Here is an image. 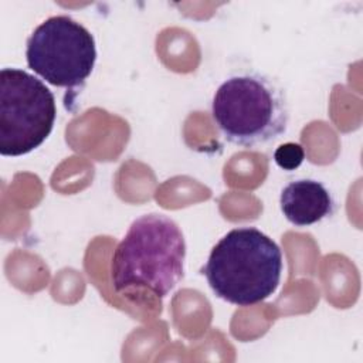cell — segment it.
Here are the masks:
<instances>
[{
	"label": "cell",
	"instance_id": "5",
	"mask_svg": "<svg viewBox=\"0 0 363 363\" xmlns=\"http://www.w3.org/2000/svg\"><path fill=\"white\" fill-rule=\"evenodd\" d=\"M26 60L48 84L71 91L82 88L96 61L95 38L69 16H52L27 38Z\"/></svg>",
	"mask_w": 363,
	"mask_h": 363
},
{
	"label": "cell",
	"instance_id": "1",
	"mask_svg": "<svg viewBox=\"0 0 363 363\" xmlns=\"http://www.w3.org/2000/svg\"><path fill=\"white\" fill-rule=\"evenodd\" d=\"M184 258V237L172 218L157 213L140 216L113 251V288H145L164 298L183 279Z\"/></svg>",
	"mask_w": 363,
	"mask_h": 363
},
{
	"label": "cell",
	"instance_id": "3",
	"mask_svg": "<svg viewBox=\"0 0 363 363\" xmlns=\"http://www.w3.org/2000/svg\"><path fill=\"white\" fill-rule=\"evenodd\" d=\"M211 115L225 140L245 149L279 138L289 119L282 89L267 75L252 71L234 74L217 88Z\"/></svg>",
	"mask_w": 363,
	"mask_h": 363
},
{
	"label": "cell",
	"instance_id": "7",
	"mask_svg": "<svg viewBox=\"0 0 363 363\" xmlns=\"http://www.w3.org/2000/svg\"><path fill=\"white\" fill-rule=\"evenodd\" d=\"M274 159L281 169L291 172L302 164L305 159V152L299 143L288 142L275 149Z\"/></svg>",
	"mask_w": 363,
	"mask_h": 363
},
{
	"label": "cell",
	"instance_id": "2",
	"mask_svg": "<svg viewBox=\"0 0 363 363\" xmlns=\"http://www.w3.org/2000/svg\"><path fill=\"white\" fill-rule=\"evenodd\" d=\"M201 274L216 296L250 306L277 291L282 252L272 238L255 227L233 228L213 247Z\"/></svg>",
	"mask_w": 363,
	"mask_h": 363
},
{
	"label": "cell",
	"instance_id": "4",
	"mask_svg": "<svg viewBox=\"0 0 363 363\" xmlns=\"http://www.w3.org/2000/svg\"><path fill=\"white\" fill-rule=\"evenodd\" d=\"M57 118L54 94L20 68L0 71V153L21 156L38 147Z\"/></svg>",
	"mask_w": 363,
	"mask_h": 363
},
{
	"label": "cell",
	"instance_id": "6",
	"mask_svg": "<svg viewBox=\"0 0 363 363\" xmlns=\"http://www.w3.org/2000/svg\"><path fill=\"white\" fill-rule=\"evenodd\" d=\"M281 211L285 218L298 227H306L330 217L336 203L329 189L315 179L289 182L279 196Z\"/></svg>",
	"mask_w": 363,
	"mask_h": 363
}]
</instances>
